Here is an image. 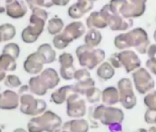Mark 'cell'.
<instances>
[{"label":"cell","mask_w":156,"mask_h":132,"mask_svg":"<svg viewBox=\"0 0 156 132\" xmlns=\"http://www.w3.org/2000/svg\"><path fill=\"white\" fill-rule=\"evenodd\" d=\"M0 33L2 35L3 41H9L16 35V28L9 23L0 25Z\"/></svg>","instance_id":"4dcf8cb0"},{"label":"cell","mask_w":156,"mask_h":132,"mask_svg":"<svg viewBox=\"0 0 156 132\" xmlns=\"http://www.w3.org/2000/svg\"><path fill=\"white\" fill-rule=\"evenodd\" d=\"M13 132H27L24 128H16Z\"/></svg>","instance_id":"c3c4849f"},{"label":"cell","mask_w":156,"mask_h":132,"mask_svg":"<svg viewBox=\"0 0 156 132\" xmlns=\"http://www.w3.org/2000/svg\"><path fill=\"white\" fill-rule=\"evenodd\" d=\"M40 77L46 86V88L53 89L60 84V76L56 70L52 68H47L40 74Z\"/></svg>","instance_id":"d6986e66"},{"label":"cell","mask_w":156,"mask_h":132,"mask_svg":"<svg viewBox=\"0 0 156 132\" xmlns=\"http://www.w3.org/2000/svg\"><path fill=\"white\" fill-rule=\"evenodd\" d=\"M135 132H148V130H147V129H145V128H140V129L136 130Z\"/></svg>","instance_id":"f907efd6"},{"label":"cell","mask_w":156,"mask_h":132,"mask_svg":"<svg viewBox=\"0 0 156 132\" xmlns=\"http://www.w3.org/2000/svg\"><path fill=\"white\" fill-rule=\"evenodd\" d=\"M28 90H30V87H29V85H23L20 89V91H19V94H24L25 92H27Z\"/></svg>","instance_id":"7dc6e473"},{"label":"cell","mask_w":156,"mask_h":132,"mask_svg":"<svg viewBox=\"0 0 156 132\" xmlns=\"http://www.w3.org/2000/svg\"><path fill=\"white\" fill-rule=\"evenodd\" d=\"M145 64H146V67L148 68V70L151 74H153V75H156V61H153L148 59L146 61V63Z\"/></svg>","instance_id":"60d3db41"},{"label":"cell","mask_w":156,"mask_h":132,"mask_svg":"<svg viewBox=\"0 0 156 132\" xmlns=\"http://www.w3.org/2000/svg\"><path fill=\"white\" fill-rule=\"evenodd\" d=\"M14 0H0V14L6 12V7Z\"/></svg>","instance_id":"7bdbcfd3"},{"label":"cell","mask_w":156,"mask_h":132,"mask_svg":"<svg viewBox=\"0 0 156 132\" xmlns=\"http://www.w3.org/2000/svg\"><path fill=\"white\" fill-rule=\"evenodd\" d=\"M148 132H156V127H151L149 128Z\"/></svg>","instance_id":"681fc988"},{"label":"cell","mask_w":156,"mask_h":132,"mask_svg":"<svg viewBox=\"0 0 156 132\" xmlns=\"http://www.w3.org/2000/svg\"><path fill=\"white\" fill-rule=\"evenodd\" d=\"M144 105L150 110L156 111V91L149 92L143 99Z\"/></svg>","instance_id":"e575fe53"},{"label":"cell","mask_w":156,"mask_h":132,"mask_svg":"<svg viewBox=\"0 0 156 132\" xmlns=\"http://www.w3.org/2000/svg\"><path fill=\"white\" fill-rule=\"evenodd\" d=\"M75 93L73 85H63L57 90H55L51 95V100L56 104V105H62L65 103L68 99V97Z\"/></svg>","instance_id":"ffe728a7"},{"label":"cell","mask_w":156,"mask_h":132,"mask_svg":"<svg viewBox=\"0 0 156 132\" xmlns=\"http://www.w3.org/2000/svg\"><path fill=\"white\" fill-rule=\"evenodd\" d=\"M114 45L119 50L134 48L139 53L146 54L151 42L148 33L144 29L135 28L116 36L114 39Z\"/></svg>","instance_id":"6da1fadb"},{"label":"cell","mask_w":156,"mask_h":132,"mask_svg":"<svg viewBox=\"0 0 156 132\" xmlns=\"http://www.w3.org/2000/svg\"><path fill=\"white\" fill-rule=\"evenodd\" d=\"M147 54L149 56V59L156 61V44H151L148 48Z\"/></svg>","instance_id":"ab89813d"},{"label":"cell","mask_w":156,"mask_h":132,"mask_svg":"<svg viewBox=\"0 0 156 132\" xmlns=\"http://www.w3.org/2000/svg\"><path fill=\"white\" fill-rule=\"evenodd\" d=\"M131 3H133L134 5L137 6H140V7H146V2L147 0H129Z\"/></svg>","instance_id":"f6af8a7d"},{"label":"cell","mask_w":156,"mask_h":132,"mask_svg":"<svg viewBox=\"0 0 156 132\" xmlns=\"http://www.w3.org/2000/svg\"><path fill=\"white\" fill-rule=\"evenodd\" d=\"M62 126V118L51 110L32 117L28 122L29 132H55Z\"/></svg>","instance_id":"3957f363"},{"label":"cell","mask_w":156,"mask_h":132,"mask_svg":"<svg viewBox=\"0 0 156 132\" xmlns=\"http://www.w3.org/2000/svg\"><path fill=\"white\" fill-rule=\"evenodd\" d=\"M86 33V26L79 20H74L64 27L60 33L64 40L70 45L73 40L81 38Z\"/></svg>","instance_id":"4fadbf2b"},{"label":"cell","mask_w":156,"mask_h":132,"mask_svg":"<svg viewBox=\"0 0 156 132\" xmlns=\"http://www.w3.org/2000/svg\"><path fill=\"white\" fill-rule=\"evenodd\" d=\"M102 41V34L97 29H89L85 35V44L97 48Z\"/></svg>","instance_id":"4316f807"},{"label":"cell","mask_w":156,"mask_h":132,"mask_svg":"<svg viewBox=\"0 0 156 132\" xmlns=\"http://www.w3.org/2000/svg\"><path fill=\"white\" fill-rule=\"evenodd\" d=\"M75 54L80 66L88 70H93L104 61L106 53L101 49L90 47L87 44L78 46Z\"/></svg>","instance_id":"277c9868"},{"label":"cell","mask_w":156,"mask_h":132,"mask_svg":"<svg viewBox=\"0 0 156 132\" xmlns=\"http://www.w3.org/2000/svg\"><path fill=\"white\" fill-rule=\"evenodd\" d=\"M100 12L106 19L108 27L113 31H125L133 26V19L123 18L119 13L115 12L109 4L103 6Z\"/></svg>","instance_id":"8992f818"},{"label":"cell","mask_w":156,"mask_h":132,"mask_svg":"<svg viewBox=\"0 0 156 132\" xmlns=\"http://www.w3.org/2000/svg\"><path fill=\"white\" fill-rule=\"evenodd\" d=\"M91 78V75L89 73V70L87 68H81V69H78L75 71L74 73V78L77 82H80V81H85Z\"/></svg>","instance_id":"8d00e7d4"},{"label":"cell","mask_w":156,"mask_h":132,"mask_svg":"<svg viewBox=\"0 0 156 132\" xmlns=\"http://www.w3.org/2000/svg\"><path fill=\"white\" fill-rule=\"evenodd\" d=\"M111 132H116V131H111Z\"/></svg>","instance_id":"680465c9"},{"label":"cell","mask_w":156,"mask_h":132,"mask_svg":"<svg viewBox=\"0 0 156 132\" xmlns=\"http://www.w3.org/2000/svg\"><path fill=\"white\" fill-rule=\"evenodd\" d=\"M43 65L44 62L42 61V59L41 58V56L39 55V53L33 52L31 54H30L23 64L24 70L30 74V75H38L41 74L43 70Z\"/></svg>","instance_id":"2e32d148"},{"label":"cell","mask_w":156,"mask_h":132,"mask_svg":"<svg viewBox=\"0 0 156 132\" xmlns=\"http://www.w3.org/2000/svg\"><path fill=\"white\" fill-rule=\"evenodd\" d=\"M1 41H3V40H2V35H1V33H0V42Z\"/></svg>","instance_id":"db71d44e"},{"label":"cell","mask_w":156,"mask_h":132,"mask_svg":"<svg viewBox=\"0 0 156 132\" xmlns=\"http://www.w3.org/2000/svg\"><path fill=\"white\" fill-rule=\"evenodd\" d=\"M0 64L6 72H13L17 69L16 59L8 54L2 53L0 55Z\"/></svg>","instance_id":"f1b7e54d"},{"label":"cell","mask_w":156,"mask_h":132,"mask_svg":"<svg viewBox=\"0 0 156 132\" xmlns=\"http://www.w3.org/2000/svg\"><path fill=\"white\" fill-rule=\"evenodd\" d=\"M62 128L70 132H88L89 124L84 118H73L68 122H65Z\"/></svg>","instance_id":"44dd1931"},{"label":"cell","mask_w":156,"mask_h":132,"mask_svg":"<svg viewBox=\"0 0 156 132\" xmlns=\"http://www.w3.org/2000/svg\"><path fill=\"white\" fill-rule=\"evenodd\" d=\"M86 26L88 29L102 30L108 27V23L100 11H94L87 18Z\"/></svg>","instance_id":"7402d4cb"},{"label":"cell","mask_w":156,"mask_h":132,"mask_svg":"<svg viewBox=\"0 0 156 132\" xmlns=\"http://www.w3.org/2000/svg\"><path fill=\"white\" fill-rule=\"evenodd\" d=\"M64 29V23L62 19L59 17H53L51 19H49L47 24V30L48 33L55 36L59 33H61Z\"/></svg>","instance_id":"83f0119b"},{"label":"cell","mask_w":156,"mask_h":132,"mask_svg":"<svg viewBox=\"0 0 156 132\" xmlns=\"http://www.w3.org/2000/svg\"><path fill=\"white\" fill-rule=\"evenodd\" d=\"M132 80L137 92L140 95H146L151 92L154 86L155 83L151 74L146 68L140 67L132 74Z\"/></svg>","instance_id":"30bf717a"},{"label":"cell","mask_w":156,"mask_h":132,"mask_svg":"<svg viewBox=\"0 0 156 132\" xmlns=\"http://www.w3.org/2000/svg\"><path fill=\"white\" fill-rule=\"evenodd\" d=\"M4 84L6 86H8L9 88H16V87H20L21 85V81H20V77H18L15 75H9L6 76L5 80H4Z\"/></svg>","instance_id":"d590c367"},{"label":"cell","mask_w":156,"mask_h":132,"mask_svg":"<svg viewBox=\"0 0 156 132\" xmlns=\"http://www.w3.org/2000/svg\"><path fill=\"white\" fill-rule=\"evenodd\" d=\"M69 2L70 0H53L54 6H59V7H65Z\"/></svg>","instance_id":"ee69618b"},{"label":"cell","mask_w":156,"mask_h":132,"mask_svg":"<svg viewBox=\"0 0 156 132\" xmlns=\"http://www.w3.org/2000/svg\"><path fill=\"white\" fill-rule=\"evenodd\" d=\"M29 87H30V91L32 94L37 95V96H44V95H46V93L48 91V89L42 83L40 75L33 76L30 79Z\"/></svg>","instance_id":"484cf974"},{"label":"cell","mask_w":156,"mask_h":132,"mask_svg":"<svg viewBox=\"0 0 156 132\" xmlns=\"http://www.w3.org/2000/svg\"><path fill=\"white\" fill-rule=\"evenodd\" d=\"M0 132H1V128H0Z\"/></svg>","instance_id":"6f0895ef"},{"label":"cell","mask_w":156,"mask_h":132,"mask_svg":"<svg viewBox=\"0 0 156 132\" xmlns=\"http://www.w3.org/2000/svg\"><path fill=\"white\" fill-rule=\"evenodd\" d=\"M153 39H154V41H155V43H156V30H155L154 32H153Z\"/></svg>","instance_id":"f5cc1de1"},{"label":"cell","mask_w":156,"mask_h":132,"mask_svg":"<svg viewBox=\"0 0 156 132\" xmlns=\"http://www.w3.org/2000/svg\"><path fill=\"white\" fill-rule=\"evenodd\" d=\"M26 2L29 6V8L32 10L36 8H51L54 6L53 0H26Z\"/></svg>","instance_id":"d6a6232c"},{"label":"cell","mask_w":156,"mask_h":132,"mask_svg":"<svg viewBox=\"0 0 156 132\" xmlns=\"http://www.w3.org/2000/svg\"><path fill=\"white\" fill-rule=\"evenodd\" d=\"M101 100L105 106H111L119 102V89L114 86H108L102 91Z\"/></svg>","instance_id":"603a6c76"},{"label":"cell","mask_w":156,"mask_h":132,"mask_svg":"<svg viewBox=\"0 0 156 132\" xmlns=\"http://www.w3.org/2000/svg\"><path fill=\"white\" fill-rule=\"evenodd\" d=\"M93 109V118L99 120L103 125L109 126L112 123H122L124 120V112L119 107L108 106L103 104Z\"/></svg>","instance_id":"5b68a950"},{"label":"cell","mask_w":156,"mask_h":132,"mask_svg":"<svg viewBox=\"0 0 156 132\" xmlns=\"http://www.w3.org/2000/svg\"><path fill=\"white\" fill-rule=\"evenodd\" d=\"M92 1L94 2V1H98V0H92Z\"/></svg>","instance_id":"9f6ffc18"},{"label":"cell","mask_w":156,"mask_h":132,"mask_svg":"<svg viewBox=\"0 0 156 132\" xmlns=\"http://www.w3.org/2000/svg\"><path fill=\"white\" fill-rule=\"evenodd\" d=\"M94 2L92 0H77L68 9V16L73 19H79L92 10Z\"/></svg>","instance_id":"9a60e30c"},{"label":"cell","mask_w":156,"mask_h":132,"mask_svg":"<svg viewBox=\"0 0 156 132\" xmlns=\"http://www.w3.org/2000/svg\"><path fill=\"white\" fill-rule=\"evenodd\" d=\"M47 104L42 99L35 98L32 95L24 93L20 96V111L27 116H40L45 112Z\"/></svg>","instance_id":"ba28073f"},{"label":"cell","mask_w":156,"mask_h":132,"mask_svg":"<svg viewBox=\"0 0 156 132\" xmlns=\"http://www.w3.org/2000/svg\"><path fill=\"white\" fill-rule=\"evenodd\" d=\"M86 98L87 100L90 103V104H96L98 103L101 100V96H102V91L96 87L93 86L90 89H88L86 93Z\"/></svg>","instance_id":"1f68e13d"},{"label":"cell","mask_w":156,"mask_h":132,"mask_svg":"<svg viewBox=\"0 0 156 132\" xmlns=\"http://www.w3.org/2000/svg\"><path fill=\"white\" fill-rule=\"evenodd\" d=\"M156 118V111H152L147 109L144 114V120L147 124H154V120Z\"/></svg>","instance_id":"f35d334b"},{"label":"cell","mask_w":156,"mask_h":132,"mask_svg":"<svg viewBox=\"0 0 156 132\" xmlns=\"http://www.w3.org/2000/svg\"><path fill=\"white\" fill-rule=\"evenodd\" d=\"M7 75H6V71L3 69V67L1 66V64H0V82L1 81H4L5 78H6Z\"/></svg>","instance_id":"bcb514c9"},{"label":"cell","mask_w":156,"mask_h":132,"mask_svg":"<svg viewBox=\"0 0 156 132\" xmlns=\"http://www.w3.org/2000/svg\"><path fill=\"white\" fill-rule=\"evenodd\" d=\"M47 19L48 13L45 9L41 8L33 9L30 18V24L21 32L22 40L28 44H31L37 41L44 30Z\"/></svg>","instance_id":"7a4b0ae2"},{"label":"cell","mask_w":156,"mask_h":132,"mask_svg":"<svg viewBox=\"0 0 156 132\" xmlns=\"http://www.w3.org/2000/svg\"><path fill=\"white\" fill-rule=\"evenodd\" d=\"M59 63L61 65L60 75L63 80L70 81L74 78L75 68L73 66V56L70 52H63L59 56Z\"/></svg>","instance_id":"5bb4252c"},{"label":"cell","mask_w":156,"mask_h":132,"mask_svg":"<svg viewBox=\"0 0 156 132\" xmlns=\"http://www.w3.org/2000/svg\"><path fill=\"white\" fill-rule=\"evenodd\" d=\"M20 103L19 95L12 90H6L0 94V109L14 110Z\"/></svg>","instance_id":"e0dca14e"},{"label":"cell","mask_w":156,"mask_h":132,"mask_svg":"<svg viewBox=\"0 0 156 132\" xmlns=\"http://www.w3.org/2000/svg\"><path fill=\"white\" fill-rule=\"evenodd\" d=\"M66 114L72 118H81L87 114L86 101L79 94H72L66 101Z\"/></svg>","instance_id":"8fae6325"},{"label":"cell","mask_w":156,"mask_h":132,"mask_svg":"<svg viewBox=\"0 0 156 132\" xmlns=\"http://www.w3.org/2000/svg\"><path fill=\"white\" fill-rule=\"evenodd\" d=\"M37 52L42 59L44 64H49L56 60V51L52 49L51 44L49 43H43L39 46Z\"/></svg>","instance_id":"cb8c5ba5"},{"label":"cell","mask_w":156,"mask_h":132,"mask_svg":"<svg viewBox=\"0 0 156 132\" xmlns=\"http://www.w3.org/2000/svg\"><path fill=\"white\" fill-rule=\"evenodd\" d=\"M118 89L119 92V103L127 109L130 110L137 105V97L133 91L132 82L129 78H121L118 82Z\"/></svg>","instance_id":"9c48e42d"},{"label":"cell","mask_w":156,"mask_h":132,"mask_svg":"<svg viewBox=\"0 0 156 132\" xmlns=\"http://www.w3.org/2000/svg\"><path fill=\"white\" fill-rule=\"evenodd\" d=\"M2 53L8 54L14 59H18L20 54V48L17 43H9L4 46Z\"/></svg>","instance_id":"836d02e7"},{"label":"cell","mask_w":156,"mask_h":132,"mask_svg":"<svg viewBox=\"0 0 156 132\" xmlns=\"http://www.w3.org/2000/svg\"><path fill=\"white\" fill-rule=\"evenodd\" d=\"M97 75L102 81L110 80L115 75V68L109 61H103L97 69Z\"/></svg>","instance_id":"d4e9b609"},{"label":"cell","mask_w":156,"mask_h":132,"mask_svg":"<svg viewBox=\"0 0 156 132\" xmlns=\"http://www.w3.org/2000/svg\"><path fill=\"white\" fill-rule=\"evenodd\" d=\"M55 132H70V131H68V130H64V129H58L57 131H55Z\"/></svg>","instance_id":"816d5d0a"},{"label":"cell","mask_w":156,"mask_h":132,"mask_svg":"<svg viewBox=\"0 0 156 132\" xmlns=\"http://www.w3.org/2000/svg\"><path fill=\"white\" fill-rule=\"evenodd\" d=\"M119 58L120 60L122 67L128 74L133 73L134 71L139 69L141 65V61L138 54L130 50H124L119 51Z\"/></svg>","instance_id":"7c38bea8"},{"label":"cell","mask_w":156,"mask_h":132,"mask_svg":"<svg viewBox=\"0 0 156 132\" xmlns=\"http://www.w3.org/2000/svg\"><path fill=\"white\" fill-rule=\"evenodd\" d=\"M154 125L156 126V118H155V120H154Z\"/></svg>","instance_id":"11a10c76"},{"label":"cell","mask_w":156,"mask_h":132,"mask_svg":"<svg viewBox=\"0 0 156 132\" xmlns=\"http://www.w3.org/2000/svg\"><path fill=\"white\" fill-rule=\"evenodd\" d=\"M108 128L111 131H116V132H120L122 131V126L121 123H112L108 126Z\"/></svg>","instance_id":"b9f144b4"},{"label":"cell","mask_w":156,"mask_h":132,"mask_svg":"<svg viewBox=\"0 0 156 132\" xmlns=\"http://www.w3.org/2000/svg\"><path fill=\"white\" fill-rule=\"evenodd\" d=\"M28 9L23 1L14 0L11 3L8 4L6 7V13L9 18L20 19L27 14Z\"/></svg>","instance_id":"ac0fdd59"},{"label":"cell","mask_w":156,"mask_h":132,"mask_svg":"<svg viewBox=\"0 0 156 132\" xmlns=\"http://www.w3.org/2000/svg\"><path fill=\"white\" fill-rule=\"evenodd\" d=\"M109 6L111 9L125 19H136L141 17L146 10V7L134 5L129 0H110Z\"/></svg>","instance_id":"52a82bcc"},{"label":"cell","mask_w":156,"mask_h":132,"mask_svg":"<svg viewBox=\"0 0 156 132\" xmlns=\"http://www.w3.org/2000/svg\"><path fill=\"white\" fill-rule=\"evenodd\" d=\"M108 61L111 63V65L113 66L114 68L119 69V68L122 67V65H121V63H120V60H119V52L113 53V54L109 57Z\"/></svg>","instance_id":"74e56055"},{"label":"cell","mask_w":156,"mask_h":132,"mask_svg":"<svg viewBox=\"0 0 156 132\" xmlns=\"http://www.w3.org/2000/svg\"><path fill=\"white\" fill-rule=\"evenodd\" d=\"M95 85H96L95 80L92 78H89V79L85 80V81L76 82L73 85V87H74L75 93L79 94L80 96H84V95H86V93L88 89H90L91 87H93Z\"/></svg>","instance_id":"f546056e"}]
</instances>
